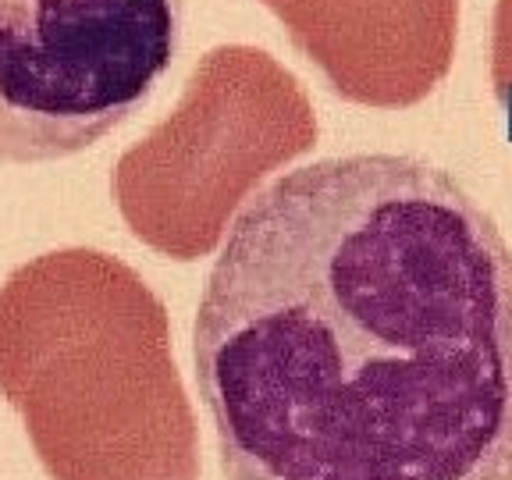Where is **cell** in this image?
Returning a JSON list of instances; mask_svg holds the SVG:
<instances>
[{
  "label": "cell",
  "mask_w": 512,
  "mask_h": 480,
  "mask_svg": "<svg viewBox=\"0 0 512 480\" xmlns=\"http://www.w3.org/2000/svg\"><path fill=\"white\" fill-rule=\"evenodd\" d=\"M192 352L228 480H512V246L420 157L256 192Z\"/></svg>",
  "instance_id": "cell-1"
},
{
  "label": "cell",
  "mask_w": 512,
  "mask_h": 480,
  "mask_svg": "<svg viewBox=\"0 0 512 480\" xmlns=\"http://www.w3.org/2000/svg\"><path fill=\"white\" fill-rule=\"evenodd\" d=\"M0 395L50 480H200L168 310L104 249H50L0 285Z\"/></svg>",
  "instance_id": "cell-2"
},
{
  "label": "cell",
  "mask_w": 512,
  "mask_h": 480,
  "mask_svg": "<svg viewBox=\"0 0 512 480\" xmlns=\"http://www.w3.org/2000/svg\"><path fill=\"white\" fill-rule=\"evenodd\" d=\"M317 146V114L278 57L224 43L196 61L178 107L114 164V200L139 242L171 260L217 249L271 171Z\"/></svg>",
  "instance_id": "cell-3"
},
{
  "label": "cell",
  "mask_w": 512,
  "mask_h": 480,
  "mask_svg": "<svg viewBox=\"0 0 512 480\" xmlns=\"http://www.w3.org/2000/svg\"><path fill=\"white\" fill-rule=\"evenodd\" d=\"M185 0H0V164L96 146L150 100Z\"/></svg>",
  "instance_id": "cell-4"
},
{
  "label": "cell",
  "mask_w": 512,
  "mask_h": 480,
  "mask_svg": "<svg viewBox=\"0 0 512 480\" xmlns=\"http://www.w3.org/2000/svg\"><path fill=\"white\" fill-rule=\"evenodd\" d=\"M342 100L399 111L452 68L459 0H264Z\"/></svg>",
  "instance_id": "cell-5"
},
{
  "label": "cell",
  "mask_w": 512,
  "mask_h": 480,
  "mask_svg": "<svg viewBox=\"0 0 512 480\" xmlns=\"http://www.w3.org/2000/svg\"><path fill=\"white\" fill-rule=\"evenodd\" d=\"M491 86L512 125V0H498L495 40H491Z\"/></svg>",
  "instance_id": "cell-6"
}]
</instances>
